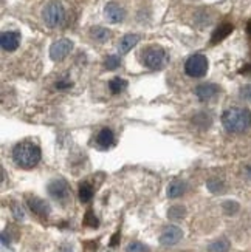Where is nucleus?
Returning <instances> with one entry per match:
<instances>
[{"label":"nucleus","mask_w":251,"mask_h":252,"mask_svg":"<svg viewBox=\"0 0 251 252\" xmlns=\"http://www.w3.org/2000/svg\"><path fill=\"white\" fill-rule=\"evenodd\" d=\"M222 124L231 133H244L251 127V112L242 107L228 109L222 116Z\"/></svg>","instance_id":"nucleus-1"},{"label":"nucleus","mask_w":251,"mask_h":252,"mask_svg":"<svg viewBox=\"0 0 251 252\" xmlns=\"http://www.w3.org/2000/svg\"><path fill=\"white\" fill-rule=\"evenodd\" d=\"M13 160L19 167L33 169L41 160V149L36 142L25 141L17 144L13 150Z\"/></svg>","instance_id":"nucleus-2"},{"label":"nucleus","mask_w":251,"mask_h":252,"mask_svg":"<svg viewBox=\"0 0 251 252\" xmlns=\"http://www.w3.org/2000/svg\"><path fill=\"white\" fill-rule=\"evenodd\" d=\"M42 17H44V22L48 25V26H59L64 23L65 21V11H64V6L59 3V2H51L48 3L45 8H44V13H42Z\"/></svg>","instance_id":"nucleus-3"},{"label":"nucleus","mask_w":251,"mask_h":252,"mask_svg":"<svg viewBox=\"0 0 251 252\" xmlns=\"http://www.w3.org/2000/svg\"><path fill=\"white\" fill-rule=\"evenodd\" d=\"M143 62L152 70L161 69L166 62V53L161 46H157V45L149 46L143 51Z\"/></svg>","instance_id":"nucleus-4"},{"label":"nucleus","mask_w":251,"mask_h":252,"mask_svg":"<svg viewBox=\"0 0 251 252\" xmlns=\"http://www.w3.org/2000/svg\"><path fill=\"white\" fill-rule=\"evenodd\" d=\"M185 71L191 77H203L208 71V59L203 54L191 56L185 64Z\"/></svg>","instance_id":"nucleus-5"},{"label":"nucleus","mask_w":251,"mask_h":252,"mask_svg":"<svg viewBox=\"0 0 251 252\" xmlns=\"http://www.w3.org/2000/svg\"><path fill=\"white\" fill-rule=\"evenodd\" d=\"M72 48H73L72 41H69V39H59V41H56L50 46V57L53 61H62L69 56Z\"/></svg>","instance_id":"nucleus-6"},{"label":"nucleus","mask_w":251,"mask_h":252,"mask_svg":"<svg viewBox=\"0 0 251 252\" xmlns=\"http://www.w3.org/2000/svg\"><path fill=\"white\" fill-rule=\"evenodd\" d=\"M48 193L57 201H64L65 198H69L70 195V187L67 181L64 180H53L48 184Z\"/></svg>","instance_id":"nucleus-7"},{"label":"nucleus","mask_w":251,"mask_h":252,"mask_svg":"<svg viewBox=\"0 0 251 252\" xmlns=\"http://www.w3.org/2000/svg\"><path fill=\"white\" fill-rule=\"evenodd\" d=\"M28 203V207H30V210L33 212V214H36L37 217H41V218H45L50 215V205L39 198V197H28L26 200Z\"/></svg>","instance_id":"nucleus-8"},{"label":"nucleus","mask_w":251,"mask_h":252,"mask_svg":"<svg viewBox=\"0 0 251 252\" xmlns=\"http://www.w3.org/2000/svg\"><path fill=\"white\" fill-rule=\"evenodd\" d=\"M183 237V232L180 228L177 226H168L165 230H163V234L160 237V243L163 246H174V245H177L178 241L181 240Z\"/></svg>","instance_id":"nucleus-9"},{"label":"nucleus","mask_w":251,"mask_h":252,"mask_svg":"<svg viewBox=\"0 0 251 252\" xmlns=\"http://www.w3.org/2000/svg\"><path fill=\"white\" fill-rule=\"evenodd\" d=\"M21 44V34L16 31H5L0 36V45L5 51H14Z\"/></svg>","instance_id":"nucleus-10"},{"label":"nucleus","mask_w":251,"mask_h":252,"mask_svg":"<svg viewBox=\"0 0 251 252\" xmlns=\"http://www.w3.org/2000/svg\"><path fill=\"white\" fill-rule=\"evenodd\" d=\"M219 93V87L216 84H201L196 89V94L200 101H209Z\"/></svg>","instance_id":"nucleus-11"},{"label":"nucleus","mask_w":251,"mask_h":252,"mask_svg":"<svg viewBox=\"0 0 251 252\" xmlns=\"http://www.w3.org/2000/svg\"><path fill=\"white\" fill-rule=\"evenodd\" d=\"M231 33H233V25H231V23L225 22V23L219 25V26L216 28V30H214V33H212V36H211V44L216 45V44L222 42V41H224V39H226Z\"/></svg>","instance_id":"nucleus-12"},{"label":"nucleus","mask_w":251,"mask_h":252,"mask_svg":"<svg viewBox=\"0 0 251 252\" xmlns=\"http://www.w3.org/2000/svg\"><path fill=\"white\" fill-rule=\"evenodd\" d=\"M104 13H105V17H107L112 23H118L124 19V9L117 3H109L105 6Z\"/></svg>","instance_id":"nucleus-13"},{"label":"nucleus","mask_w":251,"mask_h":252,"mask_svg":"<svg viewBox=\"0 0 251 252\" xmlns=\"http://www.w3.org/2000/svg\"><path fill=\"white\" fill-rule=\"evenodd\" d=\"M113 141H115V137H113V132L110 129H102L98 133V138H96V144H98V147L102 150L112 147Z\"/></svg>","instance_id":"nucleus-14"},{"label":"nucleus","mask_w":251,"mask_h":252,"mask_svg":"<svg viewBox=\"0 0 251 252\" xmlns=\"http://www.w3.org/2000/svg\"><path fill=\"white\" fill-rule=\"evenodd\" d=\"M140 42V36L137 34H127V36H124L120 44H118V51L120 54H126L127 51H130L132 48L137 45Z\"/></svg>","instance_id":"nucleus-15"},{"label":"nucleus","mask_w":251,"mask_h":252,"mask_svg":"<svg viewBox=\"0 0 251 252\" xmlns=\"http://www.w3.org/2000/svg\"><path fill=\"white\" fill-rule=\"evenodd\" d=\"M186 190V184L180 181V180H176V181H172L169 184V187H168V197L169 198H178L181 197L183 193H185Z\"/></svg>","instance_id":"nucleus-16"},{"label":"nucleus","mask_w":251,"mask_h":252,"mask_svg":"<svg viewBox=\"0 0 251 252\" xmlns=\"http://www.w3.org/2000/svg\"><path fill=\"white\" fill-rule=\"evenodd\" d=\"M90 34H92V37L95 39V41H98V42H105L110 37L109 30H105V28H102V26H95V28H92Z\"/></svg>","instance_id":"nucleus-17"},{"label":"nucleus","mask_w":251,"mask_h":252,"mask_svg":"<svg viewBox=\"0 0 251 252\" xmlns=\"http://www.w3.org/2000/svg\"><path fill=\"white\" fill-rule=\"evenodd\" d=\"M229 249V241L226 238H219L209 245V252H226Z\"/></svg>","instance_id":"nucleus-18"},{"label":"nucleus","mask_w":251,"mask_h":252,"mask_svg":"<svg viewBox=\"0 0 251 252\" xmlns=\"http://www.w3.org/2000/svg\"><path fill=\"white\" fill-rule=\"evenodd\" d=\"M93 197V189L89 183H82L79 186V200L82 203H89Z\"/></svg>","instance_id":"nucleus-19"},{"label":"nucleus","mask_w":251,"mask_h":252,"mask_svg":"<svg viewBox=\"0 0 251 252\" xmlns=\"http://www.w3.org/2000/svg\"><path fill=\"white\" fill-rule=\"evenodd\" d=\"M126 87H127V82H126L124 79H121V77H115V79H112L110 82H109V89H110V92L112 93H115V94H118V93H121Z\"/></svg>","instance_id":"nucleus-20"},{"label":"nucleus","mask_w":251,"mask_h":252,"mask_svg":"<svg viewBox=\"0 0 251 252\" xmlns=\"http://www.w3.org/2000/svg\"><path fill=\"white\" fill-rule=\"evenodd\" d=\"M186 215V210H185V207L183 206H172L169 210H168V217L171 218V220H181L183 217Z\"/></svg>","instance_id":"nucleus-21"},{"label":"nucleus","mask_w":251,"mask_h":252,"mask_svg":"<svg viewBox=\"0 0 251 252\" xmlns=\"http://www.w3.org/2000/svg\"><path fill=\"white\" fill-rule=\"evenodd\" d=\"M120 64H121V59L118 56H115V54H112V56H109L107 59H105V62H104V67L107 70H117L118 67H120Z\"/></svg>","instance_id":"nucleus-22"},{"label":"nucleus","mask_w":251,"mask_h":252,"mask_svg":"<svg viewBox=\"0 0 251 252\" xmlns=\"http://www.w3.org/2000/svg\"><path fill=\"white\" fill-rule=\"evenodd\" d=\"M84 225H85V226H90V228H98V226H100V221H98V218L95 217V214H93L92 210H87V212H85Z\"/></svg>","instance_id":"nucleus-23"},{"label":"nucleus","mask_w":251,"mask_h":252,"mask_svg":"<svg viewBox=\"0 0 251 252\" xmlns=\"http://www.w3.org/2000/svg\"><path fill=\"white\" fill-rule=\"evenodd\" d=\"M222 207H224V210L226 212L228 215H233V214H236V212L239 210V205H237L236 201H225Z\"/></svg>","instance_id":"nucleus-24"},{"label":"nucleus","mask_w":251,"mask_h":252,"mask_svg":"<svg viewBox=\"0 0 251 252\" xmlns=\"http://www.w3.org/2000/svg\"><path fill=\"white\" fill-rule=\"evenodd\" d=\"M127 252H148V248L144 246L143 243H138V241H133L127 248H126Z\"/></svg>","instance_id":"nucleus-25"},{"label":"nucleus","mask_w":251,"mask_h":252,"mask_svg":"<svg viewBox=\"0 0 251 252\" xmlns=\"http://www.w3.org/2000/svg\"><path fill=\"white\" fill-rule=\"evenodd\" d=\"M208 189L212 193H219L222 189H224V186H222V183L219 180H211V181H208Z\"/></svg>","instance_id":"nucleus-26"},{"label":"nucleus","mask_w":251,"mask_h":252,"mask_svg":"<svg viewBox=\"0 0 251 252\" xmlns=\"http://www.w3.org/2000/svg\"><path fill=\"white\" fill-rule=\"evenodd\" d=\"M57 89H69V87H72V82L70 81H59L56 84Z\"/></svg>","instance_id":"nucleus-27"},{"label":"nucleus","mask_w":251,"mask_h":252,"mask_svg":"<svg viewBox=\"0 0 251 252\" xmlns=\"http://www.w3.org/2000/svg\"><path fill=\"white\" fill-rule=\"evenodd\" d=\"M242 96L245 99H251V85L245 87V89L242 90Z\"/></svg>","instance_id":"nucleus-28"},{"label":"nucleus","mask_w":251,"mask_h":252,"mask_svg":"<svg viewBox=\"0 0 251 252\" xmlns=\"http://www.w3.org/2000/svg\"><path fill=\"white\" fill-rule=\"evenodd\" d=\"M120 235H121L120 232H117V234L113 235V238L110 240V246H117V245H118V241H120Z\"/></svg>","instance_id":"nucleus-29"},{"label":"nucleus","mask_w":251,"mask_h":252,"mask_svg":"<svg viewBox=\"0 0 251 252\" xmlns=\"http://www.w3.org/2000/svg\"><path fill=\"white\" fill-rule=\"evenodd\" d=\"M247 33H248V34L251 36V21H250V22L247 23Z\"/></svg>","instance_id":"nucleus-30"}]
</instances>
